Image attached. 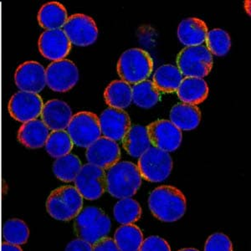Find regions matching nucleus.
Returning <instances> with one entry per match:
<instances>
[{
  "label": "nucleus",
  "mask_w": 251,
  "mask_h": 251,
  "mask_svg": "<svg viewBox=\"0 0 251 251\" xmlns=\"http://www.w3.org/2000/svg\"><path fill=\"white\" fill-rule=\"evenodd\" d=\"M141 177L151 183H161L167 179L173 169V159L169 152L150 147L137 163Z\"/></svg>",
  "instance_id": "0eeeda50"
},
{
  "label": "nucleus",
  "mask_w": 251,
  "mask_h": 251,
  "mask_svg": "<svg viewBox=\"0 0 251 251\" xmlns=\"http://www.w3.org/2000/svg\"><path fill=\"white\" fill-rule=\"evenodd\" d=\"M104 98L111 108H127L132 102L131 85L122 80L111 81L105 90Z\"/></svg>",
  "instance_id": "393cba45"
},
{
  "label": "nucleus",
  "mask_w": 251,
  "mask_h": 251,
  "mask_svg": "<svg viewBox=\"0 0 251 251\" xmlns=\"http://www.w3.org/2000/svg\"><path fill=\"white\" fill-rule=\"evenodd\" d=\"M143 240V232L134 224L122 226L115 233L114 241L120 251H138Z\"/></svg>",
  "instance_id": "bb28decb"
},
{
  "label": "nucleus",
  "mask_w": 251,
  "mask_h": 251,
  "mask_svg": "<svg viewBox=\"0 0 251 251\" xmlns=\"http://www.w3.org/2000/svg\"><path fill=\"white\" fill-rule=\"evenodd\" d=\"M67 132L74 145L87 149L101 136L99 117L91 111H80L72 117Z\"/></svg>",
  "instance_id": "6e6552de"
},
{
  "label": "nucleus",
  "mask_w": 251,
  "mask_h": 251,
  "mask_svg": "<svg viewBox=\"0 0 251 251\" xmlns=\"http://www.w3.org/2000/svg\"><path fill=\"white\" fill-rule=\"evenodd\" d=\"M72 117L71 106L60 100H49L44 104L41 112V120L52 131L67 129Z\"/></svg>",
  "instance_id": "a211bd4d"
},
{
  "label": "nucleus",
  "mask_w": 251,
  "mask_h": 251,
  "mask_svg": "<svg viewBox=\"0 0 251 251\" xmlns=\"http://www.w3.org/2000/svg\"><path fill=\"white\" fill-rule=\"evenodd\" d=\"M110 218L100 208L87 207L75 219V233L78 239L91 245L107 236L111 231Z\"/></svg>",
  "instance_id": "7ed1b4c3"
},
{
  "label": "nucleus",
  "mask_w": 251,
  "mask_h": 251,
  "mask_svg": "<svg viewBox=\"0 0 251 251\" xmlns=\"http://www.w3.org/2000/svg\"><path fill=\"white\" fill-rule=\"evenodd\" d=\"M45 146L50 156L59 158L70 154L74 147V143L66 130H60L53 131L50 133Z\"/></svg>",
  "instance_id": "7c9ffc66"
},
{
  "label": "nucleus",
  "mask_w": 251,
  "mask_h": 251,
  "mask_svg": "<svg viewBox=\"0 0 251 251\" xmlns=\"http://www.w3.org/2000/svg\"><path fill=\"white\" fill-rule=\"evenodd\" d=\"M132 101L141 108L150 109L160 100V92L151 80H143L131 87Z\"/></svg>",
  "instance_id": "cd10ccee"
},
{
  "label": "nucleus",
  "mask_w": 251,
  "mask_h": 251,
  "mask_svg": "<svg viewBox=\"0 0 251 251\" xmlns=\"http://www.w3.org/2000/svg\"><path fill=\"white\" fill-rule=\"evenodd\" d=\"M106 172V191L119 200L131 198L142 185L138 168L131 162H118Z\"/></svg>",
  "instance_id": "f03ea898"
},
{
  "label": "nucleus",
  "mask_w": 251,
  "mask_h": 251,
  "mask_svg": "<svg viewBox=\"0 0 251 251\" xmlns=\"http://www.w3.org/2000/svg\"><path fill=\"white\" fill-rule=\"evenodd\" d=\"M150 211L157 220L173 223L180 220L185 214L187 200L183 193L174 186L157 187L149 198Z\"/></svg>",
  "instance_id": "f257e3e1"
},
{
  "label": "nucleus",
  "mask_w": 251,
  "mask_h": 251,
  "mask_svg": "<svg viewBox=\"0 0 251 251\" xmlns=\"http://www.w3.org/2000/svg\"><path fill=\"white\" fill-rule=\"evenodd\" d=\"M82 163L76 155H66L64 157L56 158L53 164V173L54 176L65 183L74 182Z\"/></svg>",
  "instance_id": "c85d7f7f"
},
{
  "label": "nucleus",
  "mask_w": 251,
  "mask_h": 251,
  "mask_svg": "<svg viewBox=\"0 0 251 251\" xmlns=\"http://www.w3.org/2000/svg\"><path fill=\"white\" fill-rule=\"evenodd\" d=\"M99 122L103 137L115 142L123 140L131 126L127 112L111 107L103 111L99 117Z\"/></svg>",
  "instance_id": "f3484780"
},
{
  "label": "nucleus",
  "mask_w": 251,
  "mask_h": 251,
  "mask_svg": "<svg viewBox=\"0 0 251 251\" xmlns=\"http://www.w3.org/2000/svg\"><path fill=\"white\" fill-rule=\"evenodd\" d=\"M74 183L83 199L98 200L106 191V170L91 163L84 164Z\"/></svg>",
  "instance_id": "1a4fd4ad"
},
{
  "label": "nucleus",
  "mask_w": 251,
  "mask_h": 251,
  "mask_svg": "<svg viewBox=\"0 0 251 251\" xmlns=\"http://www.w3.org/2000/svg\"><path fill=\"white\" fill-rule=\"evenodd\" d=\"M117 73L128 84H137L148 80L153 71V60L142 49H129L123 52L117 62Z\"/></svg>",
  "instance_id": "20e7f679"
},
{
  "label": "nucleus",
  "mask_w": 251,
  "mask_h": 251,
  "mask_svg": "<svg viewBox=\"0 0 251 251\" xmlns=\"http://www.w3.org/2000/svg\"><path fill=\"white\" fill-rule=\"evenodd\" d=\"M123 149L130 156L140 157L151 147L146 126L140 125L131 126L122 140Z\"/></svg>",
  "instance_id": "b1692460"
},
{
  "label": "nucleus",
  "mask_w": 251,
  "mask_h": 251,
  "mask_svg": "<svg viewBox=\"0 0 251 251\" xmlns=\"http://www.w3.org/2000/svg\"><path fill=\"white\" fill-rule=\"evenodd\" d=\"M65 251H92V245L85 240L76 239L69 243Z\"/></svg>",
  "instance_id": "e433bc0d"
},
{
  "label": "nucleus",
  "mask_w": 251,
  "mask_h": 251,
  "mask_svg": "<svg viewBox=\"0 0 251 251\" xmlns=\"http://www.w3.org/2000/svg\"><path fill=\"white\" fill-rule=\"evenodd\" d=\"M178 251H200L196 250V249L194 248H186V249H182V250H180Z\"/></svg>",
  "instance_id": "ea45409f"
},
{
  "label": "nucleus",
  "mask_w": 251,
  "mask_h": 251,
  "mask_svg": "<svg viewBox=\"0 0 251 251\" xmlns=\"http://www.w3.org/2000/svg\"><path fill=\"white\" fill-rule=\"evenodd\" d=\"M183 79V75L177 66L163 65L156 70L152 82L159 92L174 93L177 92Z\"/></svg>",
  "instance_id": "a878e982"
},
{
  "label": "nucleus",
  "mask_w": 251,
  "mask_h": 251,
  "mask_svg": "<svg viewBox=\"0 0 251 251\" xmlns=\"http://www.w3.org/2000/svg\"><path fill=\"white\" fill-rule=\"evenodd\" d=\"M213 65V55L203 45L185 47L177 54V69L185 77L203 79L211 72Z\"/></svg>",
  "instance_id": "423d86ee"
},
{
  "label": "nucleus",
  "mask_w": 251,
  "mask_h": 251,
  "mask_svg": "<svg viewBox=\"0 0 251 251\" xmlns=\"http://www.w3.org/2000/svg\"><path fill=\"white\" fill-rule=\"evenodd\" d=\"M146 128L151 147L166 152L176 151L182 143V131H180L170 121H155Z\"/></svg>",
  "instance_id": "f8f14e48"
},
{
  "label": "nucleus",
  "mask_w": 251,
  "mask_h": 251,
  "mask_svg": "<svg viewBox=\"0 0 251 251\" xmlns=\"http://www.w3.org/2000/svg\"><path fill=\"white\" fill-rule=\"evenodd\" d=\"M63 31L72 45L81 47L91 46L98 38V29L94 20L83 14H75L68 17L63 26Z\"/></svg>",
  "instance_id": "9b49d317"
},
{
  "label": "nucleus",
  "mask_w": 251,
  "mask_h": 251,
  "mask_svg": "<svg viewBox=\"0 0 251 251\" xmlns=\"http://www.w3.org/2000/svg\"><path fill=\"white\" fill-rule=\"evenodd\" d=\"M206 48L215 56L222 57L228 54L231 48V39L229 34L221 29L209 30L205 40Z\"/></svg>",
  "instance_id": "473e14b6"
},
{
  "label": "nucleus",
  "mask_w": 251,
  "mask_h": 251,
  "mask_svg": "<svg viewBox=\"0 0 251 251\" xmlns=\"http://www.w3.org/2000/svg\"><path fill=\"white\" fill-rule=\"evenodd\" d=\"M46 74V85L56 92H69L77 84L80 78L76 65L66 59L50 63Z\"/></svg>",
  "instance_id": "9d476101"
},
{
  "label": "nucleus",
  "mask_w": 251,
  "mask_h": 251,
  "mask_svg": "<svg viewBox=\"0 0 251 251\" xmlns=\"http://www.w3.org/2000/svg\"><path fill=\"white\" fill-rule=\"evenodd\" d=\"M50 133V129L42 120L35 119L21 126L18 132V140L28 149H40L46 145Z\"/></svg>",
  "instance_id": "aec40b11"
},
{
  "label": "nucleus",
  "mask_w": 251,
  "mask_h": 251,
  "mask_svg": "<svg viewBox=\"0 0 251 251\" xmlns=\"http://www.w3.org/2000/svg\"><path fill=\"white\" fill-rule=\"evenodd\" d=\"M29 237V227L23 220L11 219L3 224V242L15 246H23L28 241Z\"/></svg>",
  "instance_id": "2f4dec72"
},
{
  "label": "nucleus",
  "mask_w": 251,
  "mask_h": 251,
  "mask_svg": "<svg viewBox=\"0 0 251 251\" xmlns=\"http://www.w3.org/2000/svg\"><path fill=\"white\" fill-rule=\"evenodd\" d=\"M43 106V100L40 95L20 91L9 100V111L14 119L25 123L41 116Z\"/></svg>",
  "instance_id": "ddd939ff"
},
{
  "label": "nucleus",
  "mask_w": 251,
  "mask_h": 251,
  "mask_svg": "<svg viewBox=\"0 0 251 251\" xmlns=\"http://www.w3.org/2000/svg\"><path fill=\"white\" fill-rule=\"evenodd\" d=\"M205 22L198 18H188L180 22L177 28V38L186 47L202 46L208 34Z\"/></svg>",
  "instance_id": "6ab92c4d"
},
{
  "label": "nucleus",
  "mask_w": 251,
  "mask_h": 251,
  "mask_svg": "<svg viewBox=\"0 0 251 251\" xmlns=\"http://www.w3.org/2000/svg\"><path fill=\"white\" fill-rule=\"evenodd\" d=\"M67 20V10L65 6L59 2L45 3L38 13L39 24L46 30L61 29Z\"/></svg>",
  "instance_id": "5701e85b"
},
{
  "label": "nucleus",
  "mask_w": 251,
  "mask_h": 251,
  "mask_svg": "<svg viewBox=\"0 0 251 251\" xmlns=\"http://www.w3.org/2000/svg\"><path fill=\"white\" fill-rule=\"evenodd\" d=\"M176 92L182 102L196 106L207 99L208 86L202 78L183 77Z\"/></svg>",
  "instance_id": "412c9836"
},
{
  "label": "nucleus",
  "mask_w": 251,
  "mask_h": 251,
  "mask_svg": "<svg viewBox=\"0 0 251 251\" xmlns=\"http://www.w3.org/2000/svg\"><path fill=\"white\" fill-rule=\"evenodd\" d=\"M245 9L246 12L248 13L249 15H251V1H246L245 2Z\"/></svg>",
  "instance_id": "58836bf2"
},
{
  "label": "nucleus",
  "mask_w": 251,
  "mask_h": 251,
  "mask_svg": "<svg viewBox=\"0 0 251 251\" xmlns=\"http://www.w3.org/2000/svg\"><path fill=\"white\" fill-rule=\"evenodd\" d=\"M92 251H120L114 240L110 237H105L95 243L92 246Z\"/></svg>",
  "instance_id": "c9c22d12"
},
{
  "label": "nucleus",
  "mask_w": 251,
  "mask_h": 251,
  "mask_svg": "<svg viewBox=\"0 0 251 251\" xmlns=\"http://www.w3.org/2000/svg\"><path fill=\"white\" fill-rule=\"evenodd\" d=\"M138 251H171L169 243L159 236H150L143 240Z\"/></svg>",
  "instance_id": "f704fd0d"
},
{
  "label": "nucleus",
  "mask_w": 251,
  "mask_h": 251,
  "mask_svg": "<svg viewBox=\"0 0 251 251\" xmlns=\"http://www.w3.org/2000/svg\"><path fill=\"white\" fill-rule=\"evenodd\" d=\"M169 117L180 131H192L200 125L202 115L197 106L182 102L172 107Z\"/></svg>",
  "instance_id": "4be33fe9"
},
{
  "label": "nucleus",
  "mask_w": 251,
  "mask_h": 251,
  "mask_svg": "<svg viewBox=\"0 0 251 251\" xmlns=\"http://www.w3.org/2000/svg\"><path fill=\"white\" fill-rule=\"evenodd\" d=\"M39 50L44 57L58 61L67 57L72 50V43L63 29L46 30L39 39Z\"/></svg>",
  "instance_id": "dca6fc26"
},
{
  "label": "nucleus",
  "mask_w": 251,
  "mask_h": 251,
  "mask_svg": "<svg viewBox=\"0 0 251 251\" xmlns=\"http://www.w3.org/2000/svg\"><path fill=\"white\" fill-rule=\"evenodd\" d=\"M15 81L21 92L38 94L46 86V69L36 61L23 63L15 72Z\"/></svg>",
  "instance_id": "2eb2a0df"
},
{
  "label": "nucleus",
  "mask_w": 251,
  "mask_h": 251,
  "mask_svg": "<svg viewBox=\"0 0 251 251\" xmlns=\"http://www.w3.org/2000/svg\"><path fill=\"white\" fill-rule=\"evenodd\" d=\"M86 157L88 163L106 171L119 162L120 147L117 142L100 137L86 149Z\"/></svg>",
  "instance_id": "4468645a"
},
{
  "label": "nucleus",
  "mask_w": 251,
  "mask_h": 251,
  "mask_svg": "<svg viewBox=\"0 0 251 251\" xmlns=\"http://www.w3.org/2000/svg\"><path fill=\"white\" fill-rule=\"evenodd\" d=\"M1 251H23V250L21 249L20 246L3 242L2 246H1Z\"/></svg>",
  "instance_id": "4c0bfd02"
},
{
  "label": "nucleus",
  "mask_w": 251,
  "mask_h": 251,
  "mask_svg": "<svg viewBox=\"0 0 251 251\" xmlns=\"http://www.w3.org/2000/svg\"><path fill=\"white\" fill-rule=\"evenodd\" d=\"M115 220L121 225H133L142 216V208L136 200L126 198L119 200L113 209Z\"/></svg>",
  "instance_id": "c756f323"
},
{
  "label": "nucleus",
  "mask_w": 251,
  "mask_h": 251,
  "mask_svg": "<svg viewBox=\"0 0 251 251\" xmlns=\"http://www.w3.org/2000/svg\"><path fill=\"white\" fill-rule=\"evenodd\" d=\"M204 251H233L231 240L222 233H215L208 237Z\"/></svg>",
  "instance_id": "72a5a7b5"
},
{
  "label": "nucleus",
  "mask_w": 251,
  "mask_h": 251,
  "mask_svg": "<svg viewBox=\"0 0 251 251\" xmlns=\"http://www.w3.org/2000/svg\"><path fill=\"white\" fill-rule=\"evenodd\" d=\"M82 208V196L73 186H63L54 189L46 201L48 214L60 221L75 219Z\"/></svg>",
  "instance_id": "39448f33"
}]
</instances>
